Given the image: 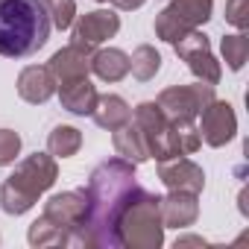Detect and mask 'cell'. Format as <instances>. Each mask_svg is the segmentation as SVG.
<instances>
[{
  "mask_svg": "<svg viewBox=\"0 0 249 249\" xmlns=\"http://www.w3.org/2000/svg\"><path fill=\"white\" fill-rule=\"evenodd\" d=\"M111 3L117 9H138V6H144V0H111Z\"/></svg>",
  "mask_w": 249,
  "mask_h": 249,
  "instance_id": "25",
  "label": "cell"
},
{
  "mask_svg": "<svg viewBox=\"0 0 249 249\" xmlns=\"http://www.w3.org/2000/svg\"><path fill=\"white\" fill-rule=\"evenodd\" d=\"M159 179H161L170 191H191V194H199V191L205 188V173H202V167L194 164V161L185 159V156L159 161Z\"/></svg>",
  "mask_w": 249,
  "mask_h": 249,
  "instance_id": "11",
  "label": "cell"
},
{
  "mask_svg": "<svg viewBox=\"0 0 249 249\" xmlns=\"http://www.w3.org/2000/svg\"><path fill=\"white\" fill-rule=\"evenodd\" d=\"M18 94H21V100L33 103V106L47 103L56 94V79H53L50 68H38V65L24 68L18 76Z\"/></svg>",
  "mask_w": 249,
  "mask_h": 249,
  "instance_id": "13",
  "label": "cell"
},
{
  "mask_svg": "<svg viewBox=\"0 0 249 249\" xmlns=\"http://www.w3.org/2000/svg\"><path fill=\"white\" fill-rule=\"evenodd\" d=\"M97 88L88 82V76L82 79H71V82H62L59 85V100L62 106L71 111V114H91L94 106H97Z\"/></svg>",
  "mask_w": 249,
  "mask_h": 249,
  "instance_id": "15",
  "label": "cell"
},
{
  "mask_svg": "<svg viewBox=\"0 0 249 249\" xmlns=\"http://www.w3.org/2000/svg\"><path fill=\"white\" fill-rule=\"evenodd\" d=\"M50 15L41 0H0V56L27 59L50 38Z\"/></svg>",
  "mask_w": 249,
  "mask_h": 249,
  "instance_id": "2",
  "label": "cell"
},
{
  "mask_svg": "<svg viewBox=\"0 0 249 249\" xmlns=\"http://www.w3.org/2000/svg\"><path fill=\"white\" fill-rule=\"evenodd\" d=\"M132 161L126 159H108L94 167L91 182L85 188L88 208H85V246H120L117 223L123 208L138 194Z\"/></svg>",
  "mask_w": 249,
  "mask_h": 249,
  "instance_id": "1",
  "label": "cell"
},
{
  "mask_svg": "<svg viewBox=\"0 0 249 249\" xmlns=\"http://www.w3.org/2000/svg\"><path fill=\"white\" fill-rule=\"evenodd\" d=\"M214 9V0H173V3L156 18V36L161 41L176 44L188 33L199 30Z\"/></svg>",
  "mask_w": 249,
  "mask_h": 249,
  "instance_id": "6",
  "label": "cell"
},
{
  "mask_svg": "<svg viewBox=\"0 0 249 249\" xmlns=\"http://www.w3.org/2000/svg\"><path fill=\"white\" fill-rule=\"evenodd\" d=\"M161 208V223L164 226H194L199 217V205H196V194L191 191H173L170 196L159 199Z\"/></svg>",
  "mask_w": 249,
  "mask_h": 249,
  "instance_id": "14",
  "label": "cell"
},
{
  "mask_svg": "<svg viewBox=\"0 0 249 249\" xmlns=\"http://www.w3.org/2000/svg\"><path fill=\"white\" fill-rule=\"evenodd\" d=\"M56 176H59L56 161L44 153H33L30 159H24L15 167V173L0 188V205H3V211L6 214L30 211L38 202V196L56 182Z\"/></svg>",
  "mask_w": 249,
  "mask_h": 249,
  "instance_id": "4",
  "label": "cell"
},
{
  "mask_svg": "<svg viewBox=\"0 0 249 249\" xmlns=\"http://www.w3.org/2000/svg\"><path fill=\"white\" fill-rule=\"evenodd\" d=\"M156 194L138 188V194L123 208L120 223H117V237L120 246H135V249H156L164 240V223H161V208H159Z\"/></svg>",
  "mask_w": 249,
  "mask_h": 249,
  "instance_id": "5",
  "label": "cell"
},
{
  "mask_svg": "<svg viewBox=\"0 0 249 249\" xmlns=\"http://www.w3.org/2000/svg\"><path fill=\"white\" fill-rule=\"evenodd\" d=\"M159 68H161V56H159L156 47H150V44H141V47L129 56V71H132V76L141 79V82L153 79V76L159 73Z\"/></svg>",
  "mask_w": 249,
  "mask_h": 249,
  "instance_id": "20",
  "label": "cell"
},
{
  "mask_svg": "<svg viewBox=\"0 0 249 249\" xmlns=\"http://www.w3.org/2000/svg\"><path fill=\"white\" fill-rule=\"evenodd\" d=\"M226 21L237 30L249 27V0H226Z\"/></svg>",
  "mask_w": 249,
  "mask_h": 249,
  "instance_id": "24",
  "label": "cell"
},
{
  "mask_svg": "<svg viewBox=\"0 0 249 249\" xmlns=\"http://www.w3.org/2000/svg\"><path fill=\"white\" fill-rule=\"evenodd\" d=\"M91 117H94L97 126L114 132V129L123 126V123H129V120H132V108L126 106V100H123V97H117V94H106V97H97V106H94Z\"/></svg>",
  "mask_w": 249,
  "mask_h": 249,
  "instance_id": "16",
  "label": "cell"
},
{
  "mask_svg": "<svg viewBox=\"0 0 249 249\" xmlns=\"http://www.w3.org/2000/svg\"><path fill=\"white\" fill-rule=\"evenodd\" d=\"M117 30H120V18H117L114 12H108V9H97V12H88V15H82V18L76 21V27H73V41L94 47V44L111 38Z\"/></svg>",
  "mask_w": 249,
  "mask_h": 249,
  "instance_id": "12",
  "label": "cell"
},
{
  "mask_svg": "<svg viewBox=\"0 0 249 249\" xmlns=\"http://www.w3.org/2000/svg\"><path fill=\"white\" fill-rule=\"evenodd\" d=\"M223 56H226V65H229L231 71H240V68H243V62H246V56H249V38H246L243 30H240L237 36H226V38H223Z\"/></svg>",
  "mask_w": 249,
  "mask_h": 249,
  "instance_id": "21",
  "label": "cell"
},
{
  "mask_svg": "<svg viewBox=\"0 0 249 249\" xmlns=\"http://www.w3.org/2000/svg\"><path fill=\"white\" fill-rule=\"evenodd\" d=\"M91 59H94V47H91V44L71 41L65 50H59V53L50 59L47 68H50L56 85H62V82H71V79H82V76H88V71H91Z\"/></svg>",
  "mask_w": 249,
  "mask_h": 249,
  "instance_id": "10",
  "label": "cell"
},
{
  "mask_svg": "<svg viewBox=\"0 0 249 249\" xmlns=\"http://www.w3.org/2000/svg\"><path fill=\"white\" fill-rule=\"evenodd\" d=\"M173 47H176V56H179L182 62H188V68H191V73H194L196 79H202V82H208V85H217V82H220V62L214 59L205 33L194 30V33H188L185 38H179Z\"/></svg>",
  "mask_w": 249,
  "mask_h": 249,
  "instance_id": "8",
  "label": "cell"
},
{
  "mask_svg": "<svg viewBox=\"0 0 249 249\" xmlns=\"http://www.w3.org/2000/svg\"><path fill=\"white\" fill-rule=\"evenodd\" d=\"M79 147H82V135H79V129H73V126H56V129L50 132V138H47V150H50L53 156H59V159L76 156Z\"/></svg>",
  "mask_w": 249,
  "mask_h": 249,
  "instance_id": "19",
  "label": "cell"
},
{
  "mask_svg": "<svg viewBox=\"0 0 249 249\" xmlns=\"http://www.w3.org/2000/svg\"><path fill=\"white\" fill-rule=\"evenodd\" d=\"M21 153V135L12 129H0V167L12 164Z\"/></svg>",
  "mask_w": 249,
  "mask_h": 249,
  "instance_id": "23",
  "label": "cell"
},
{
  "mask_svg": "<svg viewBox=\"0 0 249 249\" xmlns=\"http://www.w3.org/2000/svg\"><path fill=\"white\" fill-rule=\"evenodd\" d=\"M85 208H88L85 188L56 194L44 205V214L30 226V243L33 246H85V234H82Z\"/></svg>",
  "mask_w": 249,
  "mask_h": 249,
  "instance_id": "3",
  "label": "cell"
},
{
  "mask_svg": "<svg viewBox=\"0 0 249 249\" xmlns=\"http://www.w3.org/2000/svg\"><path fill=\"white\" fill-rule=\"evenodd\" d=\"M214 100V85L196 82V85H173L159 94V108L167 120H194L208 103Z\"/></svg>",
  "mask_w": 249,
  "mask_h": 249,
  "instance_id": "7",
  "label": "cell"
},
{
  "mask_svg": "<svg viewBox=\"0 0 249 249\" xmlns=\"http://www.w3.org/2000/svg\"><path fill=\"white\" fill-rule=\"evenodd\" d=\"M202 120H199V138L208 144V147H223L234 138L237 132V117H234V108L226 103V100H211L202 111Z\"/></svg>",
  "mask_w": 249,
  "mask_h": 249,
  "instance_id": "9",
  "label": "cell"
},
{
  "mask_svg": "<svg viewBox=\"0 0 249 249\" xmlns=\"http://www.w3.org/2000/svg\"><path fill=\"white\" fill-rule=\"evenodd\" d=\"M47 15H50V24L59 27V30H68L73 24V15H76V0H41Z\"/></svg>",
  "mask_w": 249,
  "mask_h": 249,
  "instance_id": "22",
  "label": "cell"
},
{
  "mask_svg": "<svg viewBox=\"0 0 249 249\" xmlns=\"http://www.w3.org/2000/svg\"><path fill=\"white\" fill-rule=\"evenodd\" d=\"M114 150L120 159H126L132 164H141L150 159V150H147V141L141 135V129L135 126V123H123L120 129H114Z\"/></svg>",
  "mask_w": 249,
  "mask_h": 249,
  "instance_id": "17",
  "label": "cell"
},
{
  "mask_svg": "<svg viewBox=\"0 0 249 249\" xmlns=\"http://www.w3.org/2000/svg\"><path fill=\"white\" fill-rule=\"evenodd\" d=\"M91 71L103 79V82H120L123 76L129 73V56L117 50V47H108V50H100L94 53L91 59Z\"/></svg>",
  "mask_w": 249,
  "mask_h": 249,
  "instance_id": "18",
  "label": "cell"
}]
</instances>
